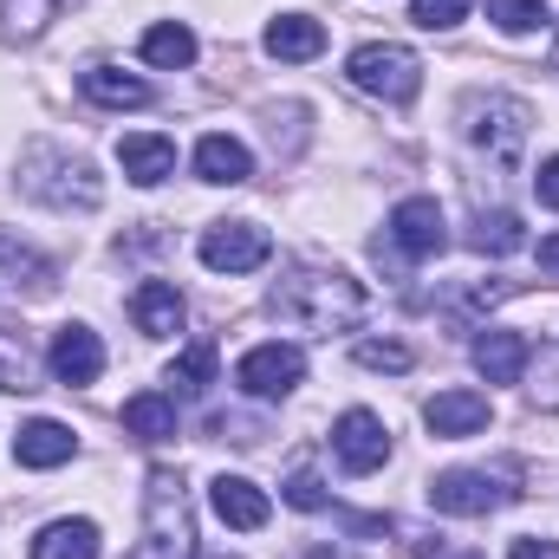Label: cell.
Wrapping results in <instances>:
<instances>
[{"mask_svg": "<svg viewBox=\"0 0 559 559\" xmlns=\"http://www.w3.org/2000/svg\"><path fill=\"white\" fill-rule=\"evenodd\" d=\"M209 559H235V554H209Z\"/></svg>", "mask_w": 559, "mask_h": 559, "instance_id": "obj_36", "label": "cell"}, {"mask_svg": "<svg viewBox=\"0 0 559 559\" xmlns=\"http://www.w3.org/2000/svg\"><path fill=\"white\" fill-rule=\"evenodd\" d=\"M143 59L163 66V72H182V66H195V33L182 20H163V26L143 33Z\"/></svg>", "mask_w": 559, "mask_h": 559, "instance_id": "obj_23", "label": "cell"}, {"mask_svg": "<svg viewBox=\"0 0 559 559\" xmlns=\"http://www.w3.org/2000/svg\"><path fill=\"white\" fill-rule=\"evenodd\" d=\"M508 501H521V488H508V481L488 475V468H449V475L429 481V508H436V514L475 521V514H495V508H508Z\"/></svg>", "mask_w": 559, "mask_h": 559, "instance_id": "obj_6", "label": "cell"}, {"mask_svg": "<svg viewBox=\"0 0 559 559\" xmlns=\"http://www.w3.org/2000/svg\"><path fill=\"white\" fill-rule=\"evenodd\" d=\"M72 449H79V436L59 417H33V423H20V436H13L20 468H59V462H72Z\"/></svg>", "mask_w": 559, "mask_h": 559, "instance_id": "obj_13", "label": "cell"}, {"mask_svg": "<svg viewBox=\"0 0 559 559\" xmlns=\"http://www.w3.org/2000/svg\"><path fill=\"white\" fill-rule=\"evenodd\" d=\"M345 72H352L358 92H371V98H384V105H411V98L423 92V59L411 52V46H397V39L358 46V52L345 59Z\"/></svg>", "mask_w": 559, "mask_h": 559, "instance_id": "obj_4", "label": "cell"}, {"mask_svg": "<svg viewBox=\"0 0 559 559\" xmlns=\"http://www.w3.org/2000/svg\"><path fill=\"white\" fill-rule=\"evenodd\" d=\"M261 46H267L274 59H286V66H299V59H319V52H325V26H319L312 13H280L274 26L261 33Z\"/></svg>", "mask_w": 559, "mask_h": 559, "instance_id": "obj_19", "label": "cell"}, {"mask_svg": "<svg viewBox=\"0 0 559 559\" xmlns=\"http://www.w3.org/2000/svg\"><path fill=\"white\" fill-rule=\"evenodd\" d=\"M0 391H33V345L26 332L0 325Z\"/></svg>", "mask_w": 559, "mask_h": 559, "instance_id": "obj_26", "label": "cell"}, {"mask_svg": "<svg viewBox=\"0 0 559 559\" xmlns=\"http://www.w3.org/2000/svg\"><path fill=\"white\" fill-rule=\"evenodd\" d=\"M131 319H138L143 338H176L182 332V293L169 280H143L131 293Z\"/></svg>", "mask_w": 559, "mask_h": 559, "instance_id": "obj_15", "label": "cell"}, {"mask_svg": "<svg viewBox=\"0 0 559 559\" xmlns=\"http://www.w3.org/2000/svg\"><path fill=\"white\" fill-rule=\"evenodd\" d=\"M468 7L475 0H411V20H417L423 33H449V26L468 20Z\"/></svg>", "mask_w": 559, "mask_h": 559, "instance_id": "obj_29", "label": "cell"}, {"mask_svg": "<svg viewBox=\"0 0 559 559\" xmlns=\"http://www.w3.org/2000/svg\"><path fill=\"white\" fill-rule=\"evenodd\" d=\"M527 124H534V111H527L521 98H508V92L468 98V111H462V131H468V143H475V150H488L495 163H514V156H521Z\"/></svg>", "mask_w": 559, "mask_h": 559, "instance_id": "obj_5", "label": "cell"}, {"mask_svg": "<svg viewBox=\"0 0 559 559\" xmlns=\"http://www.w3.org/2000/svg\"><path fill=\"white\" fill-rule=\"evenodd\" d=\"M118 163H124V176H131L138 189H156V182L176 176V143L156 138V131H138V138L118 143Z\"/></svg>", "mask_w": 559, "mask_h": 559, "instance_id": "obj_16", "label": "cell"}, {"mask_svg": "<svg viewBox=\"0 0 559 559\" xmlns=\"http://www.w3.org/2000/svg\"><path fill=\"white\" fill-rule=\"evenodd\" d=\"M534 404H540V411H559V352H547V365H540V384H534Z\"/></svg>", "mask_w": 559, "mask_h": 559, "instance_id": "obj_32", "label": "cell"}, {"mask_svg": "<svg viewBox=\"0 0 559 559\" xmlns=\"http://www.w3.org/2000/svg\"><path fill=\"white\" fill-rule=\"evenodd\" d=\"M79 92H85L92 105H105V111H143V105H150V85H143L138 72H118V66H92V72L79 79Z\"/></svg>", "mask_w": 559, "mask_h": 559, "instance_id": "obj_20", "label": "cell"}, {"mask_svg": "<svg viewBox=\"0 0 559 559\" xmlns=\"http://www.w3.org/2000/svg\"><path fill=\"white\" fill-rule=\"evenodd\" d=\"M508 559H559V540H534V534H521V540L508 547Z\"/></svg>", "mask_w": 559, "mask_h": 559, "instance_id": "obj_34", "label": "cell"}, {"mask_svg": "<svg viewBox=\"0 0 559 559\" xmlns=\"http://www.w3.org/2000/svg\"><path fill=\"white\" fill-rule=\"evenodd\" d=\"M488 20L501 33H540L547 26V0H488Z\"/></svg>", "mask_w": 559, "mask_h": 559, "instance_id": "obj_28", "label": "cell"}, {"mask_svg": "<svg viewBox=\"0 0 559 559\" xmlns=\"http://www.w3.org/2000/svg\"><path fill=\"white\" fill-rule=\"evenodd\" d=\"M527 338L521 332H501V325H488L481 338H475V371L488 378V384H514L521 371H527Z\"/></svg>", "mask_w": 559, "mask_h": 559, "instance_id": "obj_17", "label": "cell"}, {"mask_svg": "<svg viewBox=\"0 0 559 559\" xmlns=\"http://www.w3.org/2000/svg\"><path fill=\"white\" fill-rule=\"evenodd\" d=\"M124 429H131V436H143V442L176 436V397H163V391H138V397L124 404Z\"/></svg>", "mask_w": 559, "mask_h": 559, "instance_id": "obj_24", "label": "cell"}, {"mask_svg": "<svg viewBox=\"0 0 559 559\" xmlns=\"http://www.w3.org/2000/svg\"><path fill=\"white\" fill-rule=\"evenodd\" d=\"M540 274L559 280V235H547V241H540Z\"/></svg>", "mask_w": 559, "mask_h": 559, "instance_id": "obj_35", "label": "cell"}, {"mask_svg": "<svg viewBox=\"0 0 559 559\" xmlns=\"http://www.w3.org/2000/svg\"><path fill=\"white\" fill-rule=\"evenodd\" d=\"M98 554H105V540H98L92 521H52V527H39L26 559H98Z\"/></svg>", "mask_w": 559, "mask_h": 559, "instance_id": "obj_21", "label": "cell"}, {"mask_svg": "<svg viewBox=\"0 0 559 559\" xmlns=\"http://www.w3.org/2000/svg\"><path fill=\"white\" fill-rule=\"evenodd\" d=\"M358 365H365V371H411V345L365 338V345H358Z\"/></svg>", "mask_w": 559, "mask_h": 559, "instance_id": "obj_30", "label": "cell"}, {"mask_svg": "<svg viewBox=\"0 0 559 559\" xmlns=\"http://www.w3.org/2000/svg\"><path fill=\"white\" fill-rule=\"evenodd\" d=\"M475 248H481V254H514V248H527V235H521V215H508V209L481 215V222H475Z\"/></svg>", "mask_w": 559, "mask_h": 559, "instance_id": "obj_27", "label": "cell"}, {"mask_svg": "<svg viewBox=\"0 0 559 559\" xmlns=\"http://www.w3.org/2000/svg\"><path fill=\"white\" fill-rule=\"evenodd\" d=\"M332 449H338V462L352 475H371V468L391 462V429H384V417H371V411H345V417L332 423Z\"/></svg>", "mask_w": 559, "mask_h": 559, "instance_id": "obj_9", "label": "cell"}, {"mask_svg": "<svg viewBox=\"0 0 559 559\" xmlns=\"http://www.w3.org/2000/svg\"><path fill=\"white\" fill-rule=\"evenodd\" d=\"M365 286L338 267H319V261H299L286 267V280L274 286V312L280 319H299L306 332H345L365 319Z\"/></svg>", "mask_w": 559, "mask_h": 559, "instance_id": "obj_1", "label": "cell"}, {"mask_svg": "<svg viewBox=\"0 0 559 559\" xmlns=\"http://www.w3.org/2000/svg\"><path fill=\"white\" fill-rule=\"evenodd\" d=\"M195 176L202 182H248L254 176V156H248V143L241 138H228V131H209V138L195 143Z\"/></svg>", "mask_w": 559, "mask_h": 559, "instance_id": "obj_18", "label": "cell"}, {"mask_svg": "<svg viewBox=\"0 0 559 559\" xmlns=\"http://www.w3.org/2000/svg\"><path fill=\"white\" fill-rule=\"evenodd\" d=\"M46 286H52V261H39L13 235H0V293H46Z\"/></svg>", "mask_w": 559, "mask_h": 559, "instance_id": "obj_22", "label": "cell"}, {"mask_svg": "<svg viewBox=\"0 0 559 559\" xmlns=\"http://www.w3.org/2000/svg\"><path fill=\"white\" fill-rule=\"evenodd\" d=\"M131 559H195V514L176 468H150L143 481V534Z\"/></svg>", "mask_w": 559, "mask_h": 559, "instance_id": "obj_2", "label": "cell"}, {"mask_svg": "<svg viewBox=\"0 0 559 559\" xmlns=\"http://www.w3.org/2000/svg\"><path fill=\"white\" fill-rule=\"evenodd\" d=\"M534 195H540L547 209H559V156H547V163L534 169Z\"/></svg>", "mask_w": 559, "mask_h": 559, "instance_id": "obj_33", "label": "cell"}, {"mask_svg": "<svg viewBox=\"0 0 559 559\" xmlns=\"http://www.w3.org/2000/svg\"><path fill=\"white\" fill-rule=\"evenodd\" d=\"M169 384H176V397H202V391L215 384V345H209V338H195V345L169 365Z\"/></svg>", "mask_w": 559, "mask_h": 559, "instance_id": "obj_25", "label": "cell"}, {"mask_svg": "<svg viewBox=\"0 0 559 559\" xmlns=\"http://www.w3.org/2000/svg\"><path fill=\"white\" fill-rule=\"evenodd\" d=\"M202 267L209 274H254V267H267V254H274V235L261 228V222H215L209 235H202Z\"/></svg>", "mask_w": 559, "mask_h": 559, "instance_id": "obj_7", "label": "cell"}, {"mask_svg": "<svg viewBox=\"0 0 559 559\" xmlns=\"http://www.w3.org/2000/svg\"><path fill=\"white\" fill-rule=\"evenodd\" d=\"M280 495H286V508H299V514H319V508H325V488H319V475H312V468H299Z\"/></svg>", "mask_w": 559, "mask_h": 559, "instance_id": "obj_31", "label": "cell"}, {"mask_svg": "<svg viewBox=\"0 0 559 559\" xmlns=\"http://www.w3.org/2000/svg\"><path fill=\"white\" fill-rule=\"evenodd\" d=\"M20 189H26V195H39V202H52V209H98V202H105L98 169H92L85 156L52 150V143L26 150V163H20Z\"/></svg>", "mask_w": 559, "mask_h": 559, "instance_id": "obj_3", "label": "cell"}, {"mask_svg": "<svg viewBox=\"0 0 559 559\" xmlns=\"http://www.w3.org/2000/svg\"><path fill=\"white\" fill-rule=\"evenodd\" d=\"M554 59H559V46H554Z\"/></svg>", "mask_w": 559, "mask_h": 559, "instance_id": "obj_37", "label": "cell"}, {"mask_svg": "<svg viewBox=\"0 0 559 559\" xmlns=\"http://www.w3.org/2000/svg\"><path fill=\"white\" fill-rule=\"evenodd\" d=\"M495 417V404L481 397V391H436L429 404H423V423H429V436H481Z\"/></svg>", "mask_w": 559, "mask_h": 559, "instance_id": "obj_12", "label": "cell"}, {"mask_svg": "<svg viewBox=\"0 0 559 559\" xmlns=\"http://www.w3.org/2000/svg\"><path fill=\"white\" fill-rule=\"evenodd\" d=\"M209 501H215V514L228 521V527H241V534H254V527H267V514H274V501L248 481V475H215V488H209Z\"/></svg>", "mask_w": 559, "mask_h": 559, "instance_id": "obj_14", "label": "cell"}, {"mask_svg": "<svg viewBox=\"0 0 559 559\" xmlns=\"http://www.w3.org/2000/svg\"><path fill=\"white\" fill-rule=\"evenodd\" d=\"M442 241H449V228H442V209H436L429 195H411V202L391 209V248H397V254L429 261V254H442Z\"/></svg>", "mask_w": 559, "mask_h": 559, "instance_id": "obj_10", "label": "cell"}, {"mask_svg": "<svg viewBox=\"0 0 559 559\" xmlns=\"http://www.w3.org/2000/svg\"><path fill=\"white\" fill-rule=\"evenodd\" d=\"M46 365H52V378H59L66 391H72V384H98V371H105V345H98L92 325H66V332H52Z\"/></svg>", "mask_w": 559, "mask_h": 559, "instance_id": "obj_11", "label": "cell"}, {"mask_svg": "<svg viewBox=\"0 0 559 559\" xmlns=\"http://www.w3.org/2000/svg\"><path fill=\"white\" fill-rule=\"evenodd\" d=\"M306 378V352L299 345H254L241 365H235V384L248 391V397H261V404H274V397H286L293 384Z\"/></svg>", "mask_w": 559, "mask_h": 559, "instance_id": "obj_8", "label": "cell"}]
</instances>
